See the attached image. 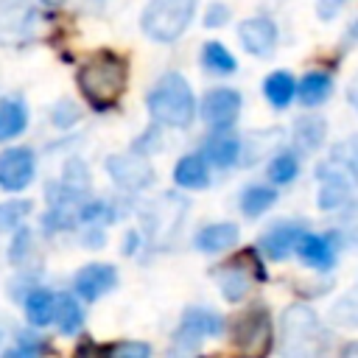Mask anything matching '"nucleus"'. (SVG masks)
I'll list each match as a JSON object with an SVG mask.
<instances>
[{"label":"nucleus","mask_w":358,"mask_h":358,"mask_svg":"<svg viewBox=\"0 0 358 358\" xmlns=\"http://www.w3.org/2000/svg\"><path fill=\"white\" fill-rule=\"evenodd\" d=\"M296 252H299V257H302L308 266L322 268V271L330 268L333 260H336V246H333V238H330V235H308V232H305V238L299 241Z\"/></svg>","instance_id":"15"},{"label":"nucleus","mask_w":358,"mask_h":358,"mask_svg":"<svg viewBox=\"0 0 358 358\" xmlns=\"http://www.w3.org/2000/svg\"><path fill=\"white\" fill-rule=\"evenodd\" d=\"M78 120V109L70 103V101H59L56 109H53V123L56 126H70Z\"/></svg>","instance_id":"31"},{"label":"nucleus","mask_w":358,"mask_h":358,"mask_svg":"<svg viewBox=\"0 0 358 358\" xmlns=\"http://www.w3.org/2000/svg\"><path fill=\"white\" fill-rule=\"evenodd\" d=\"M235 243H238V227L229 224V221H224V224H210V227L199 229L196 238H193V246H196L199 252H224V249H229V246H235Z\"/></svg>","instance_id":"16"},{"label":"nucleus","mask_w":358,"mask_h":358,"mask_svg":"<svg viewBox=\"0 0 358 358\" xmlns=\"http://www.w3.org/2000/svg\"><path fill=\"white\" fill-rule=\"evenodd\" d=\"M333 162H338L344 168V173H350L355 182H358V137L341 143L336 151H333Z\"/></svg>","instance_id":"30"},{"label":"nucleus","mask_w":358,"mask_h":358,"mask_svg":"<svg viewBox=\"0 0 358 358\" xmlns=\"http://www.w3.org/2000/svg\"><path fill=\"white\" fill-rule=\"evenodd\" d=\"M28 126V109L22 101L17 98H6L0 101V140H11L17 134H22Z\"/></svg>","instance_id":"18"},{"label":"nucleus","mask_w":358,"mask_h":358,"mask_svg":"<svg viewBox=\"0 0 358 358\" xmlns=\"http://www.w3.org/2000/svg\"><path fill=\"white\" fill-rule=\"evenodd\" d=\"M347 95H350V103H352V106H358V78L350 84V92H347Z\"/></svg>","instance_id":"38"},{"label":"nucleus","mask_w":358,"mask_h":358,"mask_svg":"<svg viewBox=\"0 0 358 358\" xmlns=\"http://www.w3.org/2000/svg\"><path fill=\"white\" fill-rule=\"evenodd\" d=\"M350 34H352V36H355V39H358V20H355V22H352V28H350Z\"/></svg>","instance_id":"39"},{"label":"nucleus","mask_w":358,"mask_h":358,"mask_svg":"<svg viewBox=\"0 0 358 358\" xmlns=\"http://www.w3.org/2000/svg\"><path fill=\"white\" fill-rule=\"evenodd\" d=\"M218 282H221V294H224L227 299H232V302L241 299V296L246 294V288H249V277H246V271L235 268V263H229V266L221 271Z\"/></svg>","instance_id":"27"},{"label":"nucleus","mask_w":358,"mask_h":358,"mask_svg":"<svg viewBox=\"0 0 358 358\" xmlns=\"http://www.w3.org/2000/svg\"><path fill=\"white\" fill-rule=\"evenodd\" d=\"M302 238H305V229H302L299 224H277L274 229H268V232L260 238V249H263L266 257L282 260V257H288V255L299 246Z\"/></svg>","instance_id":"13"},{"label":"nucleus","mask_w":358,"mask_h":358,"mask_svg":"<svg viewBox=\"0 0 358 358\" xmlns=\"http://www.w3.org/2000/svg\"><path fill=\"white\" fill-rule=\"evenodd\" d=\"M28 213H31V201H25V199L3 201V204H0V232H11V229H17Z\"/></svg>","instance_id":"29"},{"label":"nucleus","mask_w":358,"mask_h":358,"mask_svg":"<svg viewBox=\"0 0 358 358\" xmlns=\"http://www.w3.org/2000/svg\"><path fill=\"white\" fill-rule=\"evenodd\" d=\"M126 62L112 53V50H101L95 56H90L81 70H78V90L81 95L90 101L92 109L103 112L109 106L117 103V98L126 90Z\"/></svg>","instance_id":"1"},{"label":"nucleus","mask_w":358,"mask_h":358,"mask_svg":"<svg viewBox=\"0 0 358 358\" xmlns=\"http://www.w3.org/2000/svg\"><path fill=\"white\" fill-rule=\"evenodd\" d=\"M232 338L241 350H246L252 355H263L271 347V322H268L266 310L255 308L249 313H241L232 322Z\"/></svg>","instance_id":"6"},{"label":"nucleus","mask_w":358,"mask_h":358,"mask_svg":"<svg viewBox=\"0 0 358 358\" xmlns=\"http://www.w3.org/2000/svg\"><path fill=\"white\" fill-rule=\"evenodd\" d=\"M341 224H344L347 238H350V241H358V201H352V204L347 207V213H344Z\"/></svg>","instance_id":"35"},{"label":"nucleus","mask_w":358,"mask_h":358,"mask_svg":"<svg viewBox=\"0 0 358 358\" xmlns=\"http://www.w3.org/2000/svg\"><path fill=\"white\" fill-rule=\"evenodd\" d=\"M173 179L179 187H190V190H199V187H207L210 185V171H207V159L199 157V154H187L176 162L173 168Z\"/></svg>","instance_id":"17"},{"label":"nucleus","mask_w":358,"mask_h":358,"mask_svg":"<svg viewBox=\"0 0 358 358\" xmlns=\"http://www.w3.org/2000/svg\"><path fill=\"white\" fill-rule=\"evenodd\" d=\"M25 252H28V232L22 229V232L17 235V241H14V246H11V252H8V257H11L14 263H20Z\"/></svg>","instance_id":"37"},{"label":"nucleus","mask_w":358,"mask_h":358,"mask_svg":"<svg viewBox=\"0 0 358 358\" xmlns=\"http://www.w3.org/2000/svg\"><path fill=\"white\" fill-rule=\"evenodd\" d=\"M112 355H120V358H148V344H137V341H126V344H117L109 350Z\"/></svg>","instance_id":"32"},{"label":"nucleus","mask_w":358,"mask_h":358,"mask_svg":"<svg viewBox=\"0 0 358 358\" xmlns=\"http://www.w3.org/2000/svg\"><path fill=\"white\" fill-rule=\"evenodd\" d=\"M36 171L34 151L31 148H8L0 154V187L8 193H17L31 185Z\"/></svg>","instance_id":"8"},{"label":"nucleus","mask_w":358,"mask_h":358,"mask_svg":"<svg viewBox=\"0 0 358 358\" xmlns=\"http://www.w3.org/2000/svg\"><path fill=\"white\" fill-rule=\"evenodd\" d=\"M196 0H148L140 25L148 39L154 42H173L185 34L187 22L193 20Z\"/></svg>","instance_id":"3"},{"label":"nucleus","mask_w":358,"mask_h":358,"mask_svg":"<svg viewBox=\"0 0 358 358\" xmlns=\"http://www.w3.org/2000/svg\"><path fill=\"white\" fill-rule=\"evenodd\" d=\"M238 157H241V140L235 134L218 129L215 134L207 137V143H204V159H210L213 165L229 168V165L238 162Z\"/></svg>","instance_id":"14"},{"label":"nucleus","mask_w":358,"mask_h":358,"mask_svg":"<svg viewBox=\"0 0 358 358\" xmlns=\"http://www.w3.org/2000/svg\"><path fill=\"white\" fill-rule=\"evenodd\" d=\"M148 112L162 126L185 129L196 115L190 84L179 73H165L148 92Z\"/></svg>","instance_id":"2"},{"label":"nucleus","mask_w":358,"mask_h":358,"mask_svg":"<svg viewBox=\"0 0 358 358\" xmlns=\"http://www.w3.org/2000/svg\"><path fill=\"white\" fill-rule=\"evenodd\" d=\"M224 330V322L215 310L210 308H187L179 327H176V336H173V347L182 350V352H190L201 344V338L207 336H218Z\"/></svg>","instance_id":"5"},{"label":"nucleus","mask_w":358,"mask_h":358,"mask_svg":"<svg viewBox=\"0 0 358 358\" xmlns=\"http://www.w3.org/2000/svg\"><path fill=\"white\" fill-rule=\"evenodd\" d=\"M299 171V162L291 151H280L271 162H268V179H274L277 185H288Z\"/></svg>","instance_id":"28"},{"label":"nucleus","mask_w":358,"mask_h":358,"mask_svg":"<svg viewBox=\"0 0 358 358\" xmlns=\"http://www.w3.org/2000/svg\"><path fill=\"white\" fill-rule=\"evenodd\" d=\"M53 313H56V296L45 288H34L28 296H25V316L31 324L42 327V324H50L53 322Z\"/></svg>","instance_id":"20"},{"label":"nucleus","mask_w":358,"mask_h":358,"mask_svg":"<svg viewBox=\"0 0 358 358\" xmlns=\"http://www.w3.org/2000/svg\"><path fill=\"white\" fill-rule=\"evenodd\" d=\"M241 95L235 90H213L201 101V120L213 129H229L238 120Z\"/></svg>","instance_id":"9"},{"label":"nucleus","mask_w":358,"mask_h":358,"mask_svg":"<svg viewBox=\"0 0 358 358\" xmlns=\"http://www.w3.org/2000/svg\"><path fill=\"white\" fill-rule=\"evenodd\" d=\"M294 140H296V145H299L302 151L319 148L322 140H324V120L316 117V115L302 117V120L296 123V129H294Z\"/></svg>","instance_id":"23"},{"label":"nucleus","mask_w":358,"mask_h":358,"mask_svg":"<svg viewBox=\"0 0 358 358\" xmlns=\"http://www.w3.org/2000/svg\"><path fill=\"white\" fill-rule=\"evenodd\" d=\"M238 36H241L243 50H249L252 56H268L277 42V28L266 17H252V20L241 22Z\"/></svg>","instance_id":"12"},{"label":"nucleus","mask_w":358,"mask_h":358,"mask_svg":"<svg viewBox=\"0 0 358 358\" xmlns=\"http://www.w3.org/2000/svg\"><path fill=\"white\" fill-rule=\"evenodd\" d=\"M274 199H277V193H274L271 187L255 185V187H246V190H243V196H241V210H243L246 215H260V213H266V210L274 204Z\"/></svg>","instance_id":"26"},{"label":"nucleus","mask_w":358,"mask_h":358,"mask_svg":"<svg viewBox=\"0 0 358 358\" xmlns=\"http://www.w3.org/2000/svg\"><path fill=\"white\" fill-rule=\"evenodd\" d=\"M330 319L338 327H358V282L341 299H336V305L330 308Z\"/></svg>","instance_id":"25"},{"label":"nucleus","mask_w":358,"mask_h":358,"mask_svg":"<svg viewBox=\"0 0 358 358\" xmlns=\"http://www.w3.org/2000/svg\"><path fill=\"white\" fill-rule=\"evenodd\" d=\"M347 199H350V182L344 176V168L333 159L319 165V207L322 210H336Z\"/></svg>","instance_id":"10"},{"label":"nucleus","mask_w":358,"mask_h":358,"mask_svg":"<svg viewBox=\"0 0 358 358\" xmlns=\"http://www.w3.org/2000/svg\"><path fill=\"white\" fill-rule=\"evenodd\" d=\"M229 20V8L224 6V3H213L210 8H207V14H204V22L210 25V28H218V25H224Z\"/></svg>","instance_id":"34"},{"label":"nucleus","mask_w":358,"mask_h":358,"mask_svg":"<svg viewBox=\"0 0 358 358\" xmlns=\"http://www.w3.org/2000/svg\"><path fill=\"white\" fill-rule=\"evenodd\" d=\"M263 95L268 98L271 106L282 109V106H288L291 98L296 95V84H294V78H291L288 73H271V76L263 81Z\"/></svg>","instance_id":"21"},{"label":"nucleus","mask_w":358,"mask_h":358,"mask_svg":"<svg viewBox=\"0 0 358 358\" xmlns=\"http://www.w3.org/2000/svg\"><path fill=\"white\" fill-rule=\"evenodd\" d=\"M53 322L59 324L62 333H76L81 324H84V310L81 305L73 299V296H56V313H53Z\"/></svg>","instance_id":"22"},{"label":"nucleus","mask_w":358,"mask_h":358,"mask_svg":"<svg viewBox=\"0 0 358 358\" xmlns=\"http://www.w3.org/2000/svg\"><path fill=\"white\" fill-rule=\"evenodd\" d=\"M115 282H117L115 266H109V263H90V266H84V268L76 274V282H73V285H76V294H78L81 299L95 302L98 296H103L106 291H112Z\"/></svg>","instance_id":"11"},{"label":"nucleus","mask_w":358,"mask_h":358,"mask_svg":"<svg viewBox=\"0 0 358 358\" xmlns=\"http://www.w3.org/2000/svg\"><path fill=\"white\" fill-rule=\"evenodd\" d=\"M282 330V352L285 355H316L324 347V330L313 310L305 305H291L280 322Z\"/></svg>","instance_id":"4"},{"label":"nucleus","mask_w":358,"mask_h":358,"mask_svg":"<svg viewBox=\"0 0 358 358\" xmlns=\"http://www.w3.org/2000/svg\"><path fill=\"white\" fill-rule=\"evenodd\" d=\"M48 344L39 341V338H31V336H20V347L17 350H8V355H39L45 352Z\"/></svg>","instance_id":"33"},{"label":"nucleus","mask_w":358,"mask_h":358,"mask_svg":"<svg viewBox=\"0 0 358 358\" xmlns=\"http://www.w3.org/2000/svg\"><path fill=\"white\" fill-rule=\"evenodd\" d=\"M42 3H48V6H59V3H64V0H42Z\"/></svg>","instance_id":"40"},{"label":"nucleus","mask_w":358,"mask_h":358,"mask_svg":"<svg viewBox=\"0 0 358 358\" xmlns=\"http://www.w3.org/2000/svg\"><path fill=\"white\" fill-rule=\"evenodd\" d=\"M106 171L123 190H143L154 182V168L140 154H115L106 159Z\"/></svg>","instance_id":"7"},{"label":"nucleus","mask_w":358,"mask_h":358,"mask_svg":"<svg viewBox=\"0 0 358 358\" xmlns=\"http://www.w3.org/2000/svg\"><path fill=\"white\" fill-rule=\"evenodd\" d=\"M330 92H333V81H330V76L322 73V70L308 73V76L299 81V87H296V95H299V101H302L305 106H319V103H324V101L330 98Z\"/></svg>","instance_id":"19"},{"label":"nucleus","mask_w":358,"mask_h":358,"mask_svg":"<svg viewBox=\"0 0 358 358\" xmlns=\"http://www.w3.org/2000/svg\"><path fill=\"white\" fill-rule=\"evenodd\" d=\"M201 62L210 73H218V76H229L235 73V56L221 45V42H207L204 50H201Z\"/></svg>","instance_id":"24"},{"label":"nucleus","mask_w":358,"mask_h":358,"mask_svg":"<svg viewBox=\"0 0 358 358\" xmlns=\"http://www.w3.org/2000/svg\"><path fill=\"white\" fill-rule=\"evenodd\" d=\"M344 0H316V14L319 20H333L338 11H341Z\"/></svg>","instance_id":"36"}]
</instances>
